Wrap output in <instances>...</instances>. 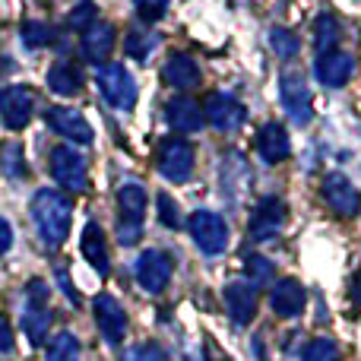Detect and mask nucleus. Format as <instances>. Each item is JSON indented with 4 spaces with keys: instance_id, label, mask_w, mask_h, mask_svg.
I'll list each match as a JSON object with an SVG mask.
<instances>
[{
    "instance_id": "obj_39",
    "label": "nucleus",
    "mask_w": 361,
    "mask_h": 361,
    "mask_svg": "<svg viewBox=\"0 0 361 361\" xmlns=\"http://www.w3.org/2000/svg\"><path fill=\"white\" fill-rule=\"evenodd\" d=\"M10 247H13V225L0 216V257H4Z\"/></svg>"
},
{
    "instance_id": "obj_36",
    "label": "nucleus",
    "mask_w": 361,
    "mask_h": 361,
    "mask_svg": "<svg viewBox=\"0 0 361 361\" xmlns=\"http://www.w3.org/2000/svg\"><path fill=\"white\" fill-rule=\"evenodd\" d=\"M121 361H169V355L159 343H140L133 349H127V355Z\"/></svg>"
},
{
    "instance_id": "obj_22",
    "label": "nucleus",
    "mask_w": 361,
    "mask_h": 361,
    "mask_svg": "<svg viewBox=\"0 0 361 361\" xmlns=\"http://www.w3.org/2000/svg\"><path fill=\"white\" fill-rule=\"evenodd\" d=\"M162 80L169 82L171 89H197L200 80H203V73H200V63L193 61L190 54H184V51H178V54L169 57V63H165L162 70Z\"/></svg>"
},
{
    "instance_id": "obj_12",
    "label": "nucleus",
    "mask_w": 361,
    "mask_h": 361,
    "mask_svg": "<svg viewBox=\"0 0 361 361\" xmlns=\"http://www.w3.org/2000/svg\"><path fill=\"white\" fill-rule=\"evenodd\" d=\"M92 311H95V324H99L102 336H105L111 345L124 343V336H127V311H124V305H121L114 295L102 292V295H95Z\"/></svg>"
},
{
    "instance_id": "obj_33",
    "label": "nucleus",
    "mask_w": 361,
    "mask_h": 361,
    "mask_svg": "<svg viewBox=\"0 0 361 361\" xmlns=\"http://www.w3.org/2000/svg\"><path fill=\"white\" fill-rule=\"evenodd\" d=\"M244 267H247V276L257 282V286H263L267 279H273V273H276L273 260H267L263 254H250L247 260H244Z\"/></svg>"
},
{
    "instance_id": "obj_41",
    "label": "nucleus",
    "mask_w": 361,
    "mask_h": 361,
    "mask_svg": "<svg viewBox=\"0 0 361 361\" xmlns=\"http://www.w3.org/2000/svg\"><path fill=\"white\" fill-rule=\"evenodd\" d=\"M13 67H16V63H13L10 57H0V80H4V76H10Z\"/></svg>"
},
{
    "instance_id": "obj_40",
    "label": "nucleus",
    "mask_w": 361,
    "mask_h": 361,
    "mask_svg": "<svg viewBox=\"0 0 361 361\" xmlns=\"http://www.w3.org/2000/svg\"><path fill=\"white\" fill-rule=\"evenodd\" d=\"M349 295H352V301L361 307V273H355V279H352V286H349Z\"/></svg>"
},
{
    "instance_id": "obj_16",
    "label": "nucleus",
    "mask_w": 361,
    "mask_h": 361,
    "mask_svg": "<svg viewBox=\"0 0 361 361\" xmlns=\"http://www.w3.org/2000/svg\"><path fill=\"white\" fill-rule=\"evenodd\" d=\"M133 269H137L140 288H146L149 295H156V292H162L171 279V257L162 254V250H143Z\"/></svg>"
},
{
    "instance_id": "obj_11",
    "label": "nucleus",
    "mask_w": 361,
    "mask_h": 361,
    "mask_svg": "<svg viewBox=\"0 0 361 361\" xmlns=\"http://www.w3.org/2000/svg\"><path fill=\"white\" fill-rule=\"evenodd\" d=\"M32 114H35V89L32 86H6L0 89V118L10 130H23L29 127Z\"/></svg>"
},
{
    "instance_id": "obj_21",
    "label": "nucleus",
    "mask_w": 361,
    "mask_h": 361,
    "mask_svg": "<svg viewBox=\"0 0 361 361\" xmlns=\"http://www.w3.org/2000/svg\"><path fill=\"white\" fill-rule=\"evenodd\" d=\"M305 301H307V295H305V288H301V282L298 279H279L273 286V292H269V307H273L279 317H298L301 311H305Z\"/></svg>"
},
{
    "instance_id": "obj_20",
    "label": "nucleus",
    "mask_w": 361,
    "mask_h": 361,
    "mask_svg": "<svg viewBox=\"0 0 361 361\" xmlns=\"http://www.w3.org/2000/svg\"><path fill=\"white\" fill-rule=\"evenodd\" d=\"M257 152H260V159L267 165H279L286 162L288 156H292V143H288V133L282 124H276V121H269V124L260 127V133H257Z\"/></svg>"
},
{
    "instance_id": "obj_34",
    "label": "nucleus",
    "mask_w": 361,
    "mask_h": 361,
    "mask_svg": "<svg viewBox=\"0 0 361 361\" xmlns=\"http://www.w3.org/2000/svg\"><path fill=\"white\" fill-rule=\"evenodd\" d=\"M169 4L171 0H133V10L143 23H159V19L169 13Z\"/></svg>"
},
{
    "instance_id": "obj_19",
    "label": "nucleus",
    "mask_w": 361,
    "mask_h": 361,
    "mask_svg": "<svg viewBox=\"0 0 361 361\" xmlns=\"http://www.w3.org/2000/svg\"><path fill=\"white\" fill-rule=\"evenodd\" d=\"M82 257H86V263L95 269L99 276H108V269H111V254H108V238H105V228H102L99 222H86V228H82Z\"/></svg>"
},
{
    "instance_id": "obj_1",
    "label": "nucleus",
    "mask_w": 361,
    "mask_h": 361,
    "mask_svg": "<svg viewBox=\"0 0 361 361\" xmlns=\"http://www.w3.org/2000/svg\"><path fill=\"white\" fill-rule=\"evenodd\" d=\"M32 222H35V231L42 238V244L48 250H61L63 241L70 235V219H73V200L61 190H51V187H42V190L32 197Z\"/></svg>"
},
{
    "instance_id": "obj_13",
    "label": "nucleus",
    "mask_w": 361,
    "mask_h": 361,
    "mask_svg": "<svg viewBox=\"0 0 361 361\" xmlns=\"http://www.w3.org/2000/svg\"><path fill=\"white\" fill-rule=\"evenodd\" d=\"M44 121H48V127L54 133H61L63 140H70V143H80V146H89L92 143V127H89V121L82 118V111H76V108H48L44 111Z\"/></svg>"
},
{
    "instance_id": "obj_18",
    "label": "nucleus",
    "mask_w": 361,
    "mask_h": 361,
    "mask_svg": "<svg viewBox=\"0 0 361 361\" xmlns=\"http://www.w3.org/2000/svg\"><path fill=\"white\" fill-rule=\"evenodd\" d=\"M114 38H118V32H114L111 23H95L89 25L86 32H82V57H86L92 67H105L108 57H111L114 51Z\"/></svg>"
},
{
    "instance_id": "obj_23",
    "label": "nucleus",
    "mask_w": 361,
    "mask_h": 361,
    "mask_svg": "<svg viewBox=\"0 0 361 361\" xmlns=\"http://www.w3.org/2000/svg\"><path fill=\"white\" fill-rule=\"evenodd\" d=\"M48 89L54 95H63V99H70V95H80V89H82V70L76 67L73 61H57L54 67L48 70Z\"/></svg>"
},
{
    "instance_id": "obj_10",
    "label": "nucleus",
    "mask_w": 361,
    "mask_h": 361,
    "mask_svg": "<svg viewBox=\"0 0 361 361\" xmlns=\"http://www.w3.org/2000/svg\"><path fill=\"white\" fill-rule=\"evenodd\" d=\"M320 197H324V203L343 219H355L361 212V193L355 190V184H352L345 175H339V171H333V175L324 178Z\"/></svg>"
},
{
    "instance_id": "obj_28",
    "label": "nucleus",
    "mask_w": 361,
    "mask_h": 361,
    "mask_svg": "<svg viewBox=\"0 0 361 361\" xmlns=\"http://www.w3.org/2000/svg\"><path fill=\"white\" fill-rule=\"evenodd\" d=\"M159 44V35H152V32H140V29H130L127 32V54L133 57V61H146V57L152 54V48Z\"/></svg>"
},
{
    "instance_id": "obj_37",
    "label": "nucleus",
    "mask_w": 361,
    "mask_h": 361,
    "mask_svg": "<svg viewBox=\"0 0 361 361\" xmlns=\"http://www.w3.org/2000/svg\"><path fill=\"white\" fill-rule=\"evenodd\" d=\"M25 305H48V286L32 279L29 286H25Z\"/></svg>"
},
{
    "instance_id": "obj_8",
    "label": "nucleus",
    "mask_w": 361,
    "mask_h": 361,
    "mask_svg": "<svg viewBox=\"0 0 361 361\" xmlns=\"http://www.w3.org/2000/svg\"><path fill=\"white\" fill-rule=\"evenodd\" d=\"M203 118H206V124H212L216 130L231 133L247 121V108L231 92H209L203 102Z\"/></svg>"
},
{
    "instance_id": "obj_31",
    "label": "nucleus",
    "mask_w": 361,
    "mask_h": 361,
    "mask_svg": "<svg viewBox=\"0 0 361 361\" xmlns=\"http://www.w3.org/2000/svg\"><path fill=\"white\" fill-rule=\"evenodd\" d=\"M95 16H99V6H95V0H80V4L70 10L67 25H70V29H76V32H86L89 25L99 23Z\"/></svg>"
},
{
    "instance_id": "obj_25",
    "label": "nucleus",
    "mask_w": 361,
    "mask_h": 361,
    "mask_svg": "<svg viewBox=\"0 0 361 361\" xmlns=\"http://www.w3.org/2000/svg\"><path fill=\"white\" fill-rule=\"evenodd\" d=\"M339 42V23L336 16H330V13H320L317 23H314V51L317 54H326V51H333Z\"/></svg>"
},
{
    "instance_id": "obj_14",
    "label": "nucleus",
    "mask_w": 361,
    "mask_h": 361,
    "mask_svg": "<svg viewBox=\"0 0 361 361\" xmlns=\"http://www.w3.org/2000/svg\"><path fill=\"white\" fill-rule=\"evenodd\" d=\"M225 307H228V317L235 326H247L254 324L260 298H257V288L244 279H235L225 286Z\"/></svg>"
},
{
    "instance_id": "obj_9",
    "label": "nucleus",
    "mask_w": 361,
    "mask_h": 361,
    "mask_svg": "<svg viewBox=\"0 0 361 361\" xmlns=\"http://www.w3.org/2000/svg\"><path fill=\"white\" fill-rule=\"evenodd\" d=\"M286 219H288V203L282 197H263L260 203L254 206L247 219V231L254 241H269L276 238L282 228H286Z\"/></svg>"
},
{
    "instance_id": "obj_7",
    "label": "nucleus",
    "mask_w": 361,
    "mask_h": 361,
    "mask_svg": "<svg viewBox=\"0 0 361 361\" xmlns=\"http://www.w3.org/2000/svg\"><path fill=\"white\" fill-rule=\"evenodd\" d=\"M187 231H190L193 244H197L206 257H216L228 247V225H225L222 216H216V212H209V209L190 212Z\"/></svg>"
},
{
    "instance_id": "obj_5",
    "label": "nucleus",
    "mask_w": 361,
    "mask_h": 361,
    "mask_svg": "<svg viewBox=\"0 0 361 361\" xmlns=\"http://www.w3.org/2000/svg\"><path fill=\"white\" fill-rule=\"evenodd\" d=\"M279 102L286 108V114L292 118L295 127H307L314 118V99H311V89H307L305 76L298 70H286L279 80Z\"/></svg>"
},
{
    "instance_id": "obj_26",
    "label": "nucleus",
    "mask_w": 361,
    "mask_h": 361,
    "mask_svg": "<svg viewBox=\"0 0 361 361\" xmlns=\"http://www.w3.org/2000/svg\"><path fill=\"white\" fill-rule=\"evenodd\" d=\"M82 358V345L73 333H57L48 345V361H80Z\"/></svg>"
},
{
    "instance_id": "obj_27",
    "label": "nucleus",
    "mask_w": 361,
    "mask_h": 361,
    "mask_svg": "<svg viewBox=\"0 0 361 361\" xmlns=\"http://www.w3.org/2000/svg\"><path fill=\"white\" fill-rule=\"evenodd\" d=\"M0 169H4L6 178H16L23 180L25 178V152L19 143H4L0 149Z\"/></svg>"
},
{
    "instance_id": "obj_24",
    "label": "nucleus",
    "mask_w": 361,
    "mask_h": 361,
    "mask_svg": "<svg viewBox=\"0 0 361 361\" xmlns=\"http://www.w3.org/2000/svg\"><path fill=\"white\" fill-rule=\"evenodd\" d=\"M23 330L32 345H42L51 330V311L48 305H25L23 311Z\"/></svg>"
},
{
    "instance_id": "obj_32",
    "label": "nucleus",
    "mask_w": 361,
    "mask_h": 361,
    "mask_svg": "<svg viewBox=\"0 0 361 361\" xmlns=\"http://www.w3.org/2000/svg\"><path fill=\"white\" fill-rule=\"evenodd\" d=\"M301 361H343L339 358V345L333 343V339H311V343L305 345V352H301Z\"/></svg>"
},
{
    "instance_id": "obj_3",
    "label": "nucleus",
    "mask_w": 361,
    "mask_h": 361,
    "mask_svg": "<svg viewBox=\"0 0 361 361\" xmlns=\"http://www.w3.org/2000/svg\"><path fill=\"white\" fill-rule=\"evenodd\" d=\"M48 169L51 178L63 187L67 193H82L89 187V169H86V156L73 146H54L48 156Z\"/></svg>"
},
{
    "instance_id": "obj_6",
    "label": "nucleus",
    "mask_w": 361,
    "mask_h": 361,
    "mask_svg": "<svg viewBox=\"0 0 361 361\" xmlns=\"http://www.w3.org/2000/svg\"><path fill=\"white\" fill-rule=\"evenodd\" d=\"M99 92L118 111H130L137 105V80L130 76V70L121 63H105L99 70Z\"/></svg>"
},
{
    "instance_id": "obj_30",
    "label": "nucleus",
    "mask_w": 361,
    "mask_h": 361,
    "mask_svg": "<svg viewBox=\"0 0 361 361\" xmlns=\"http://www.w3.org/2000/svg\"><path fill=\"white\" fill-rule=\"evenodd\" d=\"M19 38H23L25 48H44V44L51 42V29L48 23H38V19H25L23 25H19Z\"/></svg>"
},
{
    "instance_id": "obj_4",
    "label": "nucleus",
    "mask_w": 361,
    "mask_h": 361,
    "mask_svg": "<svg viewBox=\"0 0 361 361\" xmlns=\"http://www.w3.org/2000/svg\"><path fill=\"white\" fill-rule=\"evenodd\" d=\"M193 162H197V156H193V146L187 143V140L180 137H169L159 143L156 149V169L159 175L165 180H171V184H187L193 175Z\"/></svg>"
},
{
    "instance_id": "obj_17",
    "label": "nucleus",
    "mask_w": 361,
    "mask_h": 361,
    "mask_svg": "<svg viewBox=\"0 0 361 361\" xmlns=\"http://www.w3.org/2000/svg\"><path fill=\"white\" fill-rule=\"evenodd\" d=\"M165 118H169L171 130H178V133H200L206 127L203 108H200L197 99H190V95H175V99H169Z\"/></svg>"
},
{
    "instance_id": "obj_29",
    "label": "nucleus",
    "mask_w": 361,
    "mask_h": 361,
    "mask_svg": "<svg viewBox=\"0 0 361 361\" xmlns=\"http://www.w3.org/2000/svg\"><path fill=\"white\" fill-rule=\"evenodd\" d=\"M269 48H273L276 54L282 57V61H292V57L301 51V44H298V35H295L292 29H282V25H276V29L269 32Z\"/></svg>"
},
{
    "instance_id": "obj_35",
    "label": "nucleus",
    "mask_w": 361,
    "mask_h": 361,
    "mask_svg": "<svg viewBox=\"0 0 361 361\" xmlns=\"http://www.w3.org/2000/svg\"><path fill=\"white\" fill-rule=\"evenodd\" d=\"M156 206H159V222L169 225V228H180V209L171 193H159Z\"/></svg>"
},
{
    "instance_id": "obj_38",
    "label": "nucleus",
    "mask_w": 361,
    "mask_h": 361,
    "mask_svg": "<svg viewBox=\"0 0 361 361\" xmlns=\"http://www.w3.org/2000/svg\"><path fill=\"white\" fill-rule=\"evenodd\" d=\"M13 349H16V343H13V326L6 324V317L0 314V355H10Z\"/></svg>"
},
{
    "instance_id": "obj_15",
    "label": "nucleus",
    "mask_w": 361,
    "mask_h": 361,
    "mask_svg": "<svg viewBox=\"0 0 361 361\" xmlns=\"http://www.w3.org/2000/svg\"><path fill=\"white\" fill-rule=\"evenodd\" d=\"M352 73H355V57L339 48L326 51V54H317V61H314V76H317V82H324V86H330V89H343L345 82L352 80Z\"/></svg>"
},
{
    "instance_id": "obj_2",
    "label": "nucleus",
    "mask_w": 361,
    "mask_h": 361,
    "mask_svg": "<svg viewBox=\"0 0 361 361\" xmlns=\"http://www.w3.org/2000/svg\"><path fill=\"white\" fill-rule=\"evenodd\" d=\"M118 241L124 247H133V244L143 238V219H146V187L137 184V180H127L118 190Z\"/></svg>"
}]
</instances>
